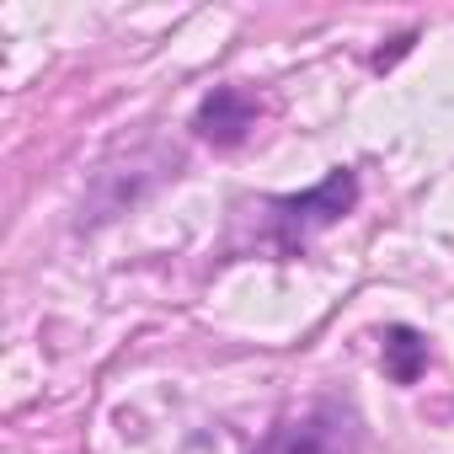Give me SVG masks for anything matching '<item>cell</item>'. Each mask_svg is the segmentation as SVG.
<instances>
[{"mask_svg":"<svg viewBox=\"0 0 454 454\" xmlns=\"http://www.w3.org/2000/svg\"><path fill=\"white\" fill-rule=\"evenodd\" d=\"M422 369H427V337L411 326H390L385 332V374L395 385H417Z\"/></svg>","mask_w":454,"mask_h":454,"instance_id":"obj_4","label":"cell"},{"mask_svg":"<svg viewBox=\"0 0 454 454\" xmlns=\"http://www.w3.org/2000/svg\"><path fill=\"white\" fill-rule=\"evenodd\" d=\"M192 129L208 139V145H241L252 129H257V102L241 91V86H214L192 118Z\"/></svg>","mask_w":454,"mask_h":454,"instance_id":"obj_3","label":"cell"},{"mask_svg":"<svg viewBox=\"0 0 454 454\" xmlns=\"http://www.w3.org/2000/svg\"><path fill=\"white\" fill-rule=\"evenodd\" d=\"M353 203H358V176H353L348 166L326 171L316 187H305V192H294V198H278V247H284L289 257L305 252V241L321 236V231H332V224H337Z\"/></svg>","mask_w":454,"mask_h":454,"instance_id":"obj_1","label":"cell"},{"mask_svg":"<svg viewBox=\"0 0 454 454\" xmlns=\"http://www.w3.org/2000/svg\"><path fill=\"white\" fill-rule=\"evenodd\" d=\"M358 443H364L358 411L342 401H316L310 411L278 422L257 454H358Z\"/></svg>","mask_w":454,"mask_h":454,"instance_id":"obj_2","label":"cell"}]
</instances>
